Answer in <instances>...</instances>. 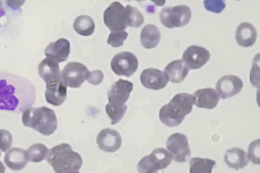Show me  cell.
<instances>
[{"label": "cell", "instance_id": "cell-7", "mask_svg": "<svg viewBox=\"0 0 260 173\" xmlns=\"http://www.w3.org/2000/svg\"><path fill=\"white\" fill-rule=\"evenodd\" d=\"M105 24L111 32L124 30L127 26L125 7L118 2H114L103 14Z\"/></svg>", "mask_w": 260, "mask_h": 173}, {"label": "cell", "instance_id": "cell-36", "mask_svg": "<svg viewBox=\"0 0 260 173\" xmlns=\"http://www.w3.org/2000/svg\"><path fill=\"white\" fill-rule=\"evenodd\" d=\"M136 1L140 2L141 1H143V0H136ZM150 1H152L153 3H154L156 6H162L163 5H165L166 0H150Z\"/></svg>", "mask_w": 260, "mask_h": 173}, {"label": "cell", "instance_id": "cell-17", "mask_svg": "<svg viewBox=\"0 0 260 173\" xmlns=\"http://www.w3.org/2000/svg\"><path fill=\"white\" fill-rule=\"evenodd\" d=\"M45 55L57 63L66 60L70 53L69 41L60 38L55 42H51L45 49Z\"/></svg>", "mask_w": 260, "mask_h": 173}, {"label": "cell", "instance_id": "cell-9", "mask_svg": "<svg viewBox=\"0 0 260 173\" xmlns=\"http://www.w3.org/2000/svg\"><path fill=\"white\" fill-rule=\"evenodd\" d=\"M167 149L176 162H185L190 156V150L185 135L175 133L167 139Z\"/></svg>", "mask_w": 260, "mask_h": 173}, {"label": "cell", "instance_id": "cell-31", "mask_svg": "<svg viewBox=\"0 0 260 173\" xmlns=\"http://www.w3.org/2000/svg\"><path fill=\"white\" fill-rule=\"evenodd\" d=\"M247 156L252 163L259 164V140H255L250 144Z\"/></svg>", "mask_w": 260, "mask_h": 173}, {"label": "cell", "instance_id": "cell-20", "mask_svg": "<svg viewBox=\"0 0 260 173\" xmlns=\"http://www.w3.org/2000/svg\"><path fill=\"white\" fill-rule=\"evenodd\" d=\"M39 74L46 83L54 80H60L61 73L58 63L46 57L38 65Z\"/></svg>", "mask_w": 260, "mask_h": 173}, {"label": "cell", "instance_id": "cell-29", "mask_svg": "<svg viewBox=\"0 0 260 173\" xmlns=\"http://www.w3.org/2000/svg\"><path fill=\"white\" fill-rule=\"evenodd\" d=\"M127 109L126 105H117L108 103L106 106V112L112 120L111 124L117 123L123 117Z\"/></svg>", "mask_w": 260, "mask_h": 173}, {"label": "cell", "instance_id": "cell-24", "mask_svg": "<svg viewBox=\"0 0 260 173\" xmlns=\"http://www.w3.org/2000/svg\"><path fill=\"white\" fill-rule=\"evenodd\" d=\"M160 39V32L157 26L147 24L142 29L140 41L142 46L146 49L155 48Z\"/></svg>", "mask_w": 260, "mask_h": 173}, {"label": "cell", "instance_id": "cell-27", "mask_svg": "<svg viewBox=\"0 0 260 173\" xmlns=\"http://www.w3.org/2000/svg\"><path fill=\"white\" fill-rule=\"evenodd\" d=\"M29 160L32 162H39L46 159L48 149L43 144L36 143L30 146L27 150Z\"/></svg>", "mask_w": 260, "mask_h": 173}, {"label": "cell", "instance_id": "cell-26", "mask_svg": "<svg viewBox=\"0 0 260 173\" xmlns=\"http://www.w3.org/2000/svg\"><path fill=\"white\" fill-rule=\"evenodd\" d=\"M216 161L208 158L194 157L189 161L190 173H211Z\"/></svg>", "mask_w": 260, "mask_h": 173}, {"label": "cell", "instance_id": "cell-25", "mask_svg": "<svg viewBox=\"0 0 260 173\" xmlns=\"http://www.w3.org/2000/svg\"><path fill=\"white\" fill-rule=\"evenodd\" d=\"M74 30L79 34L83 36L91 35L95 28V23L93 19L87 15L78 16L73 23Z\"/></svg>", "mask_w": 260, "mask_h": 173}, {"label": "cell", "instance_id": "cell-32", "mask_svg": "<svg viewBox=\"0 0 260 173\" xmlns=\"http://www.w3.org/2000/svg\"><path fill=\"white\" fill-rule=\"evenodd\" d=\"M204 5L207 10L215 13H220L225 8L224 0H204Z\"/></svg>", "mask_w": 260, "mask_h": 173}, {"label": "cell", "instance_id": "cell-18", "mask_svg": "<svg viewBox=\"0 0 260 173\" xmlns=\"http://www.w3.org/2000/svg\"><path fill=\"white\" fill-rule=\"evenodd\" d=\"M29 157L27 151L20 148H13L5 154L4 161L11 170L18 171L22 169L27 164Z\"/></svg>", "mask_w": 260, "mask_h": 173}, {"label": "cell", "instance_id": "cell-13", "mask_svg": "<svg viewBox=\"0 0 260 173\" xmlns=\"http://www.w3.org/2000/svg\"><path fill=\"white\" fill-rule=\"evenodd\" d=\"M140 81L145 87L156 90L164 88L168 84L169 79L164 72L148 68L141 73Z\"/></svg>", "mask_w": 260, "mask_h": 173}, {"label": "cell", "instance_id": "cell-15", "mask_svg": "<svg viewBox=\"0 0 260 173\" xmlns=\"http://www.w3.org/2000/svg\"><path fill=\"white\" fill-rule=\"evenodd\" d=\"M96 143L101 150L107 152H114L120 148L121 137L116 130L105 128L98 134Z\"/></svg>", "mask_w": 260, "mask_h": 173}, {"label": "cell", "instance_id": "cell-16", "mask_svg": "<svg viewBox=\"0 0 260 173\" xmlns=\"http://www.w3.org/2000/svg\"><path fill=\"white\" fill-rule=\"evenodd\" d=\"M46 84L45 96L47 102L55 106L61 105L67 96V85L61 79L54 80Z\"/></svg>", "mask_w": 260, "mask_h": 173}, {"label": "cell", "instance_id": "cell-6", "mask_svg": "<svg viewBox=\"0 0 260 173\" xmlns=\"http://www.w3.org/2000/svg\"><path fill=\"white\" fill-rule=\"evenodd\" d=\"M191 15V10L188 6L179 5L164 8L159 14V19L165 26L172 28L186 25Z\"/></svg>", "mask_w": 260, "mask_h": 173}, {"label": "cell", "instance_id": "cell-30", "mask_svg": "<svg viewBox=\"0 0 260 173\" xmlns=\"http://www.w3.org/2000/svg\"><path fill=\"white\" fill-rule=\"evenodd\" d=\"M127 36V32L124 30L111 32L107 39V43L113 47H120L123 45Z\"/></svg>", "mask_w": 260, "mask_h": 173}, {"label": "cell", "instance_id": "cell-21", "mask_svg": "<svg viewBox=\"0 0 260 173\" xmlns=\"http://www.w3.org/2000/svg\"><path fill=\"white\" fill-rule=\"evenodd\" d=\"M189 70L186 63L182 59H179L170 62L166 66L164 72L171 82L177 83L185 79Z\"/></svg>", "mask_w": 260, "mask_h": 173}, {"label": "cell", "instance_id": "cell-11", "mask_svg": "<svg viewBox=\"0 0 260 173\" xmlns=\"http://www.w3.org/2000/svg\"><path fill=\"white\" fill-rule=\"evenodd\" d=\"M211 55L206 49L196 46H189L183 52L182 60L189 68L199 69L205 65L209 60Z\"/></svg>", "mask_w": 260, "mask_h": 173}, {"label": "cell", "instance_id": "cell-14", "mask_svg": "<svg viewBox=\"0 0 260 173\" xmlns=\"http://www.w3.org/2000/svg\"><path fill=\"white\" fill-rule=\"evenodd\" d=\"M242 80L234 75H226L220 78L216 83V89L221 98L232 97L239 93L243 88Z\"/></svg>", "mask_w": 260, "mask_h": 173}, {"label": "cell", "instance_id": "cell-10", "mask_svg": "<svg viewBox=\"0 0 260 173\" xmlns=\"http://www.w3.org/2000/svg\"><path fill=\"white\" fill-rule=\"evenodd\" d=\"M89 70L83 64L78 62L67 63L61 72V79L68 86L78 88L86 80Z\"/></svg>", "mask_w": 260, "mask_h": 173}, {"label": "cell", "instance_id": "cell-12", "mask_svg": "<svg viewBox=\"0 0 260 173\" xmlns=\"http://www.w3.org/2000/svg\"><path fill=\"white\" fill-rule=\"evenodd\" d=\"M133 84L121 79L115 82L108 92L109 102L123 105L127 100L133 90Z\"/></svg>", "mask_w": 260, "mask_h": 173}, {"label": "cell", "instance_id": "cell-19", "mask_svg": "<svg viewBox=\"0 0 260 173\" xmlns=\"http://www.w3.org/2000/svg\"><path fill=\"white\" fill-rule=\"evenodd\" d=\"M192 96L194 104L197 107L210 110L216 107L219 99L217 92L209 88L198 90L193 93Z\"/></svg>", "mask_w": 260, "mask_h": 173}, {"label": "cell", "instance_id": "cell-28", "mask_svg": "<svg viewBox=\"0 0 260 173\" xmlns=\"http://www.w3.org/2000/svg\"><path fill=\"white\" fill-rule=\"evenodd\" d=\"M125 10L127 26L137 28L143 24L144 16L136 8L127 5L125 7Z\"/></svg>", "mask_w": 260, "mask_h": 173}, {"label": "cell", "instance_id": "cell-3", "mask_svg": "<svg viewBox=\"0 0 260 173\" xmlns=\"http://www.w3.org/2000/svg\"><path fill=\"white\" fill-rule=\"evenodd\" d=\"M193 104L192 95L186 93L177 94L167 105L161 108L159 119L166 126H176L191 112Z\"/></svg>", "mask_w": 260, "mask_h": 173}, {"label": "cell", "instance_id": "cell-1", "mask_svg": "<svg viewBox=\"0 0 260 173\" xmlns=\"http://www.w3.org/2000/svg\"><path fill=\"white\" fill-rule=\"evenodd\" d=\"M36 100V91L28 80L0 71V110L23 112Z\"/></svg>", "mask_w": 260, "mask_h": 173}, {"label": "cell", "instance_id": "cell-2", "mask_svg": "<svg viewBox=\"0 0 260 173\" xmlns=\"http://www.w3.org/2000/svg\"><path fill=\"white\" fill-rule=\"evenodd\" d=\"M46 159L57 173H78L83 162L80 155L67 143L50 149Z\"/></svg>", "mask_w": 260, "mask_h": 173}, {"label": "cell", "instance_id": "cell-23", "mask_svg": "<svg viewBox=\"0 0 260 173\" xmlns=\"http://www.w3.org/2000/svg\"><path fill=\"white\" fill-rule=\"evenodd\" d=\"M224 160L226 165L238 171L248 163V158L245 151L239 148H233L226 151Z\"/></svg>", "mask_w": 260, "mask_h": 173}, {"label": "cell", "instance_id": "cell-35", "mask_svg": "<svg viewBox=\"0 0 260 173\" xmlns=\"http://www.w3.org/2000/svg\"><path fill=\"white\" fill-rule=\"evenodd\" d=\"M6 5L13 9H17L21 7L25 0H5Z\"/></svg>", "mask_w": 260, "mask_h": 173}, {"label": "cell", "instance_id": "cell-38", "mask_svg": "<svg viewBox=\"0 0 260 173\" xmlns=\"http://www.w3.org/2000/svg\"><path fill=\"white\" fill-rule=\"evenodd\" d=\"M5 14V10L4 9H0V18L1 17L4 16Z\"/></svg>", "mask_w": 260, "mask_h": 173}, {"label": "cell", "instance_id": "cell-34", "mask_svg": "<svg viewBox=\"0 0 260 173\" xmlns=\"http://www.w3.org/2000/svg\"><path fill=\"white\" fill-rule=\"evenodd\" d=\"M104 75L100 70H95L88 72L86 80L94 85L100 84L103 80Z\"/></svg>", "mask_w": 260, "mask_h": 173}, {"label": "cell", "instance_id": "cell-8", "mask_svg": "<svg viewBox=\"0 0 260 173\" xmlns=\"http://www.w3.org/2000/svg\"><path fill=\"white\" fill-rule=\"evenodd\" d=\"M138 66V61L137 57L128 51L117 53L111 61L112 71L118 76L129 77L137 71Z\"/></svg>", "mask_w": 260, "mask_h": 173}, {"label": "cell", "instance_id": "cell-22", "mask_svg": "<svg viewBox=\"0 0 260 173\" xmlns=\"http://www.w3.org/2000/svg\"><path fill=\"white\" fill-rule=\"evenodd\" d=\"M257 32L254 27L248 22L240 24L236 31L235 38L239 45L248 47L253 45L256 39Z\"/></svg>", "mask_w": 260, "mask_h": 173}, {"label": "cell", "instance_id": "cell-37", "mask_svg": "<svg viewBox=\"0 0 260 173\" xmlns=\"http://www.w3.org/2000/svg\"><path fill=\"white\" fill-rule=\"evenodd\" d=\"M5 167L4 166L2 162L0 161V173L5 172Z\"/></svg>", "mask_w": 260, "mask_h": 173}, {"label": "cell", "instance_id": "cell-33", "mask_svg": "<svg viewBox=\"0 0 260 173\" xmlns=\"http://www.w3.org/2000/svg\"><path fill=\"white\" fill-rule=\"evenodd\" d=\"M13 139L11 134L8 130L0 129V150L5 152L11 147Z\"/></svg>", "mask_w": 260, "mask_h": 173}, {"label": "cell", "instance_id": "cell-5", "mask_svg": "<svg viewBox=\"0 0 260 173\" xmlns=\"http://www.w3.org/2000/svg\"><path fill=\"white\" fill-rule=\"evenodd\" d=\"M173 158L171 154L164 148H158L151 153L144 156L138 164V169L141 173L157 172L158 170L168 167Z\"/></svg>", "mask_w": 260, "mask_h": 173}, {"label": "cell", "instance_id": "cell-4", "mask_svg": "<svg viewBox=\"0 0 260 173\" xmlns=\"http://www.w3.org/2000/svg\"><path fill=\"white\" fill-rule=\"evenodd\" d=\"M22 121L24 126L30 127L45 135L52 134L57 127L54 111L45 106L27 108L23 112Z\"/></svg>", "mask_w": 260, "mask_h": 173}, {"label": "cell", "instance_id": "cell-39", "mask_svg": "<svg viewBox=\"0 0 260 173\" xmlns=\"http://www.w3.org/2000/svg\"><path fill=\"white\" fill-rule=\"evenodd\" d=\"M236 1H238V0H236Z\"/></svg>", "mask_w": 260, "mask_h": 173}]
</instances>
